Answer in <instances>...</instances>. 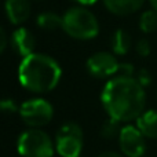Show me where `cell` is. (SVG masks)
Wrapping results in <instances>:
<instances>
[{
    "label": "cell",
    "instance_id": "6",
    "mask_svg": "<svg viewBox=\"0 0 157 157\" xmlns=\"http://www.w3.org/2000/svg\"><path fill=\"white\" fill-rule=\"evenodd\" d=\"M55 149L62 157H80L83 149V130L76 123H65L55 136Z\"/></svg>",
    "mask_w": 157,
    "mask_h": 157
},
{
    "label": "cell",
    "instance_id": "2",
    "mask_svg": "<svg viewBox=\"0 0 157 157\" xmlns=\"http://www.w3.org/2000/svg\"><path fill=\"white\" fill-rule=\"evenodd\" d=\"M62 76L61 66L46 54H33L22 58L18 68V80L30 92L43 94L54 90Z\"/></svg>",
    "mask_w": 157,
    "mask_h": 157
},
{
    "label": "cell",
    "instance_id": "10",
    "mask_svg": "<svg viewBox=\"0 0 157 157\" xmlns=\"http://www.w3.org/2000/svg\"><path fill=\"white\" fill-rule=\"evenodd\" d=\"M6 14L11 24L21 25L26 22L30 17V0H6Z\"/></svg>",
    "mask_w": 157,
    "mask_h": 157
},
{
    "label": "cell",
    "instance_id": "19",
    "mask_svg": "<svg viewBox=\"0 0 157 157\" xmlns=\"http://www.w3.org/2000/svg\"><path fill=\"white\" fill-rule=\"evenodd\" d=\"M117 76H134V66L131 63H120Z\"/></svg>",
    "mask_w": 157,
    "mask_h": 157
},
{
    "label": "cell",
    "instance_id": "4",
    "mask_svg": "<svg viewBox=\"0 0 157 157\" xmlns=\"http://www.w3.org/2000/svg\"><path fill=\"white\" fill-rule=\"evenodd\" d=\"M17 149L22 157H52L54 144L40 128H29L19 135Z\"/></svg>",
    "mask_w": 157,
    "mask_h": 157
},
{
    "label": "cell",
    "instance_id": "14",
    "mask_svg": "<svg viewBox=\"0 0 157 157\" xmlns=\"http://www.w3.org/2000/svg\"><path fill=\"white\" fill-rule=\"evenodd\" d=\"M36 24L44 30H55L58 28H62V17L55 13H43L37 17Z\"/></svg>",
    "mask_w": 157,
    "mask_h": 157
},
{
    "label": "cell",
    "instance_id": "5",
    "mask_svg": "<svg viewBox=\"0 0 157 157\" xmlns=\"http://www.w3.org/2000/svg\"><path fill=\"white\" fill-rule=\"evenodd\" d=\"M19 116L29 128H41L54 116V108L43 98H32L19 106Z\"/></svg>",
    "mask_w": 157,
    "mask_h": 157
},
{
    "label": "cell",
    "instance_id": "7",
    "mask_svg": "<svg viewBox=\"0 0 157 157\" xmlns=\"http://www.w3.org/2000/svg\"><path fill=\"white\" fill-rule=\"evenodd\" d=\"M146 136L136 125H124L119 135V145L125 157H141L146 152Z\"/></svg>",
    "mask_w": 157,
    "mask_h": 157
},
{
    "label": "cell",
    "instance_id": "15",
    "mask_svg": "<svg viewBox=\"0 0 157 157\" xmlns=\"http://www.w3.org/2000/svg\"><path fill=\"white\" fill-rule=\"evenodd\" d=\"M139 28L144 33H153L157 29V11L146 10L139 18Z\"/></svg>",
    "mask_w": 157,
    "mask_h": 157
},
{
    "label": "cell",
    "instance_id": "12",
    "mask_svg": "<svg viewBox=\"0 0 157 157\" xmlns=\"http://www.w3.org/2000/svg\"><path fill=\"white\" fill-rule=\"evenodd\" d=\"M136 127L146 138L157 139V110H145L136 119Z\"/></svg>",
    "mask_w": 157,
    "mask_h": 157
},
{
    "label": "cell",
    "instance_id": "13",
    "mask_svg": "<svg viewBox=\"0 0 157 157\" xmlns=\"http://www.w3.org/2000/svg\"><path fill=\"white\" fill-rule=\"evenodd\" d=\"M131 36L124 29H117L112 36V50L117 55H125L131 48Z\"/></svg>",
    "mask_w": 157,
    "mask_h": 157
},
{
    "label": "cell",
    "instance_id": "17",
    "mask_svg": "<svg viewBox=\"0 0 157 157\" xmlns=\"http://www.w3.org/2000/svg\"><path fill=\"white\" fill-rule=\"evenodd\" d=\"M135 50H136V52H138V55H141V57H147V55L150 54V51H152V47H150L149 40L141 39V40L136 43Z\"/></svg>",
    "mask_w": 157,
    "mask_h": 157
},
{
    "label": "cell",
    "instance_id": "18",
    "mask_svg": "<svg viewBox=\"0 0 157 157\" xmlns=\"http://www.w3.org/2000/svg\"><path fill=\"white\" fill-rule=\"evenodd\" d=\"M0 110L3 112H15L19 110V108L17 106L15 101L11 99V98H6V99L0 101Z\"/></svg>",
    "mask_w": 157,
    "mask_h": 157
},
{
    "label": "cell",
    "instance_id": "26",
    "mask_svg": "<svg viewBox=\"0 0 157 157\" xmlns=\"http://www.w3.org/2000/svg\"><path fill=\"white\" fill-rule=\"evenodd\" d=\"M80 157H81V156H80Z\"/></svg>",
    "mask_w": 157,
    "mask_h": 157
},
{
    "label": "cell",
    "instance_id": "23",
    "mask_svg": "<svg viewBox=\"0 0 157 157\" xmlns=\"http://www.w3.org/2000/svg\"><path fill=\"white\" fill-rule=\"evenodd\" d=\"M98 157H124V156L119 155V153H116V152H105V153H102V155H99Z\"/></svg>",
    "mask_w": 157,
    "mask_h": 157
},
{
    "label": "cell",
    "instance_id": "22",
    "mask_svg": "<svg viewBox=\"0 0 157 157\" xmlns=\"http://www.w3.org/2000/svg\"><path fill=\"white\" fill-rule=\"evenodd\" d=\"M73 2L78 3V4H81V6H92V4H95L98 0H73Z\"/></svg>",
    "mask_w": 157,
    "mask_h": 157
},
{
    "label": "cell",
    "instance_id": "20",
    "mask_svg": "<svg viewBox=\"0 0 157 157\" xmlns=\"http://www.w3.org/2000/svg\"><path fill=\"white\" fill-rule=\"evenodd\" d=\"M136 78H138V81H139V83H141L144 87H145V86H149L150 81H152V76H150L149 72L145 71V69H142V71L139 72V75H138V77H136Z\"/></svg>",
    "mask_w": 157,
    "mask_h": 157
},
{
    "label": "cell",
    "instance_id": "25",
    "mask_svg": "<svg viewBox=\"0 0 157 157\" xmlns=\"http://www.w3.org/2000/svg\"><path fill=\"white\" fill-rule=\"evenodd\" d=\"M141 157H146V156H145V155H144V156H141Z\"/></svg>",
    "mask_w": 157,
    "mask_h": 157
},
{
    "label": "cell",
    "instance_id": "21",
    "mask_svg": "<svg viewBox=\"0 0 157 157\" xmlns=\"http://www.w3.org/2000/svg\"><path fill=\"white\" fill-rule=\"evenodd\" d=\"M6 47H7V35H6L4 29L0 26V55L3 54Z\"/></svg>",
    "mask_w": 157,
    "mask_h": 157
},
{
    "label": "cell",
    "instance_id": "1",
    "mask_svg": "<svg viewBox=\"0 0 157 157\" xmlns=\"http://www.w3.org/2000/svg\"><path fill=\"white\" fill-rule=\"evenodd\" d=\"M101 101L109 117L120 123L136 120L145 112V87L134 76H116L105 84Z\"/></svg>",
    "mask_w": 157,
    "mask_h": 157
},
{
    "label": "cell",
    "instance_id": "16",
    "mask_svg": "<svg viewBox=\"0 0 157 157\" xmlns=\"http://www.w3.org/2000/svg\"><path fill=\"white\" fill-rule=\"evenodd\" d=\"M120 131H121V127H120V121L109 117V120H106L102 125V130H101V134H102L103 138L106 139H112L116 138V136L120 135Z\"/></svg>",
    "mask_w": 157,
    "mask_h": 157
},
{
    "label": "cell",
    "instance_id": "9",
    "mask_svg": "<svg viewBox=\"0 0 157 157\" xmlns=\"http://www.w3.org/2000/svg\"><path fill=\"white\" fill-rule=\"evenodd\" d=\"M13 50L22 58L33 54L36 48V39L35 35L26 28H18L13 32L10 39Z\"/></svg>",
    "mask_w": 157,
    "mask_h": 157
},
{
    "label": "cell",
    "instance_id": "8",
    "mask_svg": "<svg viewBox=\"0 0 157 157\" xmlns=\"http://www.w3.org/2000/svg\"><path fill=\"white\" fill-rule=\"evenodd\" d=\"M119 61L113 54L106 51H99L92 54L87 61V69L94 77L105 78L117 75L119 71Z\"/></svg>",
    "mask_w": 157,
    "mask_h": 157
},
{
    "label": "cell",
    "instance_id": "24",
    "mask_svg": "<svg viewBox=\"0 0 157 157\" xmlns=\"http://www.w3.org/2000/svg\"><path fill=\"white\" fill-rule=\"evenodd\" d=\"M149 2H150V6H152L153 10L157 11V0H149Z\"/></svg>",
    "mask_w": 157,
    "mask_h": 157
},
{
    "label": "cell",
    "instance_id": "3",
    "mask_svg": "<svg viewBox=\"0 0 157 157\" xmlns=\"http://www.w3.org/2000/svg\"><path fill=\"white\" fill-rule=\"evenodd\" d=\"M62 29L77 40H90L99 33V24L86 7H72L62 17Z\"/></svg>",
    "mask_w": 157,
    "mask_h": 157
},
{
    "label": "cell",
    "instance_id": "11",
    "mask_svg": "<svg viewBox=\"0 0 157 157\" xmlns=\"http://www.w3.org/2000/svg\"><path fill=\"white\" fill-rule=\"evenodd\" d=\"M105 7L114 15H130L144 6L145 0H102Z\"/></svg>",
    "mask_w": 157,
    "mask_h": 157
}]
</instances>
